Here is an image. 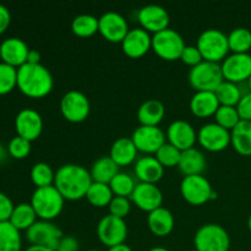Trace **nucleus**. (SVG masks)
<instances>
[{"label":"nucleus","mask_w":251,"mask_h":251,"mask_svg":"<svg viewBox=\"0 0 251 251\" xmlns=\"http://www.w3.org/2000/svg\"><path fill=\"white\" fill-rule=\"evenodd\" d=\"M91 174L85 167L75 163L63 164L55 172L54 186L68 201H76L86 198L91 184Z\"/></svg>","instance_id":"nucleus-1"},{"label":"nucleus","mask_w":251,"mask_h":251,"mask_svg":"<svg viewBox=\"0 0 251 251\" xmlns=\"http://www.w3.org/2000/svg\"><path fill=\"white\" fill-rule=\"evenodd\" d=\"M51 73L42 64H25L17 69V88L28 98H44L51 92Z\"/></svg>","instance_id":"nucleus-2"},{"label":"nucleus","mask_w":251,"mask_h":251,"mask_svg":"<svg viewBox=\"0 0 251 251\" xmlns=\"http://www.w3.org/2000/svg\"><path fill=\"white\" fill-rule=\"evenodd\" d=\"M36 212L37 217L42 221H53L59 217L64 208L65 199L54 185L46 188H36L29 202Z\"/></svg>","instance_id":"nucleus-3"},{"label":"nucleus","mask_w":251,"mask_h":251,"mask_svg":"<svg viewBox=\"0 0 251 251\" xmlns=\"http://www.w3.org/2000/svg\"><path fill=\"white\" fill-rule=\"evenodd\" d=\"M196 47L200 50L203 60L218 64L227 58L229 51L228 36L218 28L205 29L199 36Z\"/></svg>","instance_id":"nucleus-4"},{"label":"nucleus","mask_w":251,"mask_h":251,"mask_svg":"<svg viewBox=\"0 0 251 251\" xmlns=\"http://www.w3.org/2000/svg\"><path fill=\"white\" fill-rule=\"evenodd\" d=\"M188 80L196 92L199 91L215 92L218 86L225 81V77L220 64L203 60L201 64L190 69Z\"/></svg>","instance_id":"nucleus-5"},{"label":"nucleus","mask_w":251,"mask_h":251,"mask_svg":"<svg viewBox=\"0 0 251 251\" xmlns=\"http://www.w3.org/2000/svg\"><path fill=\"white\" fill-rule=\"evenodd\" d=\"M194 244L198 251H229L230 238L222 226L206 223L196 232Z\"/></svg>","instance_id":"nucleus-6"},{"label":"nucleus","mask_w":251,"mask_h":251,"mask_svg":"<svg viewBox=\"0 0 251 251\" xmlns=\"http://www.w3.org/2000/svg\"><path fill=\"white\" fill-rule=\"evenodd\" d=\"M185 42L176 29L167 28L152 36V49L159 58L167 61L180 59Z\"/></svg>","instance_id":"nucleus-7"},{"label":"nucleus","mask_w":251,"mask_h":251,"mask_svg":"<svg viewBox=\"0 0 251 251\" xmlns=\"http://www.w3.org/2000/svg\"><path fill=\"white\" fill-rule=\"evenodd\" d=\"M180 194L184 200L194 206H200L216 198L211 183L203 176H184L180 183Z\"/></svg>","instance_id":"nucleus-8"},{"label":"nucleus","mask_w":251,"mask_h":251,"mask_svg":"<svg viewBox=\"0 0 251 251\" xmlns=\"http://www.w3.org/2000/svg\"><path fill=\"white\" fill-rule=\"evenodd\" d=\"M60 112L70 123H82L88 118L91 112L90 100L85 93L77 90H70L61 97Z\"/></svg>","instance_id":"nucleus-9"},{"label":"nucleus","mask_w":251,"mask_h":251,"mask_svg":"<svg viewBox=\"0 0 251 251\" xmlns=\"http://www.w3.org/2000/svg\"><path fill=\"white\" fill-rule=\"evenodd\" d=\"M97 237L107 248L124 244L127 238V226L123 218L104 216L97 225Z\"/></svg>","instance_id":"nucleus-10"},{"label":"nucleus","mask_w":251,"mask_h":251,"mask_svg":"<svg viewBox=\"0 0 251 251\" xmlns=\"http://www.w3.org/2000/svg\"><path fill=\"white\" fill-rule=\"evenodd\" d=\"M64 237L63 232L50 221H37L31 228L26 230V239L31 245L49 248L55 250L59 242Z\"/></svg>","instance_id":"nucleus-11"},{"label":"nucleus","mask_w":251,"mask_h":251,"mask_svg":"<svg viewBox=\"0 0 251 251\" xmlns=\"http://www.w3.org/2000/svg\"><path fill=\"white\" fill-rule=\"evenodd\" d=\"M198 141L210 152H221L230 145V131L217 123H207L198 131Z\"/></svg>","instance_id":"nucleus-12"},{"label":"nucleus","mask_w":251,"mask_h":251,"mask_svg":"<svg viewBox=\"0 0 251 251\" xmlns=\"http://www.w3.org/2000/svg\"><path fill=\"white\" fill-rule=\"evenodd\" d=\"M222 74L226 81L239 83L251 76V55L249 53H232L222 61Z\"/></svg>","instance_id":"nucleus-13"},{"label":"nucleus","mask_w":251,"mask_h":251,"mask_svg":"<svg viewBox=\"0 0 251 251\" xmlns=\"http://www.w3.org/2000/svg\"><path fill=\"white\" fill-rule=\"evenodd\" d=\"M100 36L112 43H122L129 29L126 19L117 11H107L98 19Z\"/></svg>","instance_id":"nucleus-14"},{"label":"nucleus","mask_w":251,"mask_h":251,"mask_svg":"<svg viewBox=\"0 0 251 251\" xmlns=\"http://www.w3.org/2000/svg\"><path fill=\"white\" fill-rule=\"evenodd\" d=\"M166 134L161 127L146 125H140L131 135V140L137 151L147 154H156V152L166 144Z\"/></svg>","instance_id":"nucleus-15"},{"label":"nucleus","mask_w":251,"mask_h":251,"mask_svg":"<svg viewBox=\"0 0 251 251\" xmlns=\"http://www.w3.org/2000/svg\"><path fill=\"white\" fill-rule=\"evenodd\" d=\"M15 130L17 136H21L28 141H34L41 136L43 131V119L37 110L32 108H24L17 113L15 118Z\"/></svg>","instance_id":"nucleus-16"},{"label":"nucleus","mask_w":251,"mask_h":251,"mask_svg":"<svg viewBox=\"0 0 251 251\" xmlns=\"http://www.w3.org/2000/svg\"><path fill=\"white\" fill-rule=\"evenodd\" d=\"M137 20H139L141 28L147 31L149 33H158L163 29L169 28V14L163 6L156 4L145 5L137 12Z\"/></svg>","instance_id":"nucleus-17"},{"label":"nucleus","mask_w":251,"mask_h":251,"mask_svg":"<svg viewBox=\"0 0 251 251\" xmlns=\"http://www.w3.org/2000/svg\"><path fill=\"white\" fill-rule=\"evenodd\" d=\"M167 140L181 152L193 149L198 141V132L193 125L185 120H174L167 127Z\"/></svg>","instance_id":"nucleus-18"},{"label":"nucleus","mask_w":251,"mask_h":251,"mask_svg":"<svg viewBox=\"0 0 251 251\" xmlns=\"http://www.w3.org/2000/svg\"><path fill=\"white\" fill-rule=\"evenodd\" d=\"M130 199L140 210L149 213L162 207V203H163V194L156 184H136V188Z\"/></svg>","instance_id":"nucleus-19"},{"label":"nucleus","mask_w":251,"mask_h":251,"mask_svg":"<svg viewBox=\"0 0 251 251\" xmlns=\"http://www.w3.org/2000/svg\"><path fill=\"white\" fill-rule=\"evenodd\" d=\"M29 48L26 42L17 37H10L0 43V59L1 63L7 64L15 69L27 64Z\"/></svg>","instance_id":"nucleus-20"},{"label":"nucleus","mask_w":251,"mask_h":251,"mask_svg":"<svg viewBox=\"0 0 251 251\" xmlns=\"http://www.w3.org/2000/svg\"><path fill=\"white\" fill-rule=\"evenodd\" d=\"M120 44L125 55L131 59H139L152 49V36L144 28L137 27L130 29Z\"/></svg>","instance_id":"nucleus-21"},{"label":"nucleus","mask_w":251,"mask_h":251,"mask_svg":"<svg viewBox=\"0 0 251 251\" xmlns=\"http://www.w3.org/2000/svg\"><path fill=\"white\" fill-rule=\"evenodd\" d=\"M135 174L140 183L157 184L164 176V167L153 156L141 157L135 163Z\"/></svg>","instance_id":"nucleus-22"},{"label":"nucleus","mask_w":251,"mask_h":251,"mask_svg":"<svg viewBox=\"0 0 251 251\" xmlns=\"http://www.w3.org/2000/svg\"><path fill=\"white\" fill-rule=\"evenodd\" d=\"M220 105L215 92H206V91L195 92L189 103L191 113L198 118L212 117L216 114Z\"/></svg>","instance_id":"nucleus-23"},{"label":"nucleus","mask_w":251,"mask_h":251,"mask_svg":"<svg viewBox=\"0 0 251 251\" xmlns=\"http://www.w3.org/2000/svg\"><path fill=\"white\" fill-rule=\"evenodd\" d=\"M147 225H149L150 230L156 237H167L173 232L174 216L168 208L162 206V207L149 213Z\"/></svg>","instance_id":"nucleus-24"},{"label":"nucleus","mask_w":251,"mask_h":251,"mask_svg":"<svg viewBox=\"0 0 251 251\" xmlns=\"http://www.w3.org/2000/svg\"><path fill=\"white\" fill-rule=\"evenodd\" d=\"M206 164L207 162H206L205 154L200 150L193 147V149L181 152L178 168L184 174V176H202L206 169Z\"/></svg>","instance_id":"nucleus-25"},{"label":"nucleus","mask_w":251,"mask_h":251,"mask_svg":"<svg viewBox=\"0 0 251 251\" xmlns=\"http://www.w3.org/2000/svg\"><path fill=\"white\" fill-rule=\"evenodd\" d=\"M137 149L132 142L131 137H119L113 142L110 147L109 157L119 167L131 164L136 159Z\"/></svg>","instance_id":"nucleus-26"},{"label":"nucleus","mask_w":251,"mask_h":251,"mask_svg":"<svg viewBox=\"0 0 251 251\" xmlns=\"http://www.w3.org/2000/svg\"><path fill=\"white\" fill-rule=\"evenodd\" d=\"M166 115L164 104L158 100H147L137 109V120L141 125L158 126Z\"/></svg>","instance_id":"nucleus-27"},{"label":"nucleus","mask_w":251,"mask_h":251,"mask_svg":"<svg viewBox=\"0 0 251 251\" xmlns=\"http://www.w3.org/2000/svg\"><path fill=\"white\" fill-rule=\"evenodd\" d=\"M118 173H119V166L109 156H103L96 159L90 171L92 180L103 184H109Z\"/></svg>","instance_id":"nucleus-28"},{"label":"nucleus","mask_w":251,"mask_h":251,"mask_svg":"<svg viewBox=\"0 0 251 251\" xmlns=\"http://www.w3.org/2000/svg\"><path fill=\"white\" fill-rule=\"evenodd\" d=\"M230 144L242 156H251V122L240 120L230 131Z\"/></svg>","instance_id":"nucleus-29"},{"label":"nucleus","mask_w":251,"mask_h":251,"mask_svg":"<svg viewBox=\"0 0 251 251\" xmlns=\"http://www.w3.org/2000/svg\"><path fill=\"white\" fill-rule=\"evenodd\" d=\"M37 218L38 217H37L31 203L22 202L15 205L9 222L21 232V230H27L28 228H31L37 222Z\"/></svg>","instance_id":"nucleus-30"},{"label":"nucleus","mask_w":251,"mask_h":251,"mask_svg":"<svg viewBox=\"0 0 251 251\" xmlns=\"http://www.w3.org/2000/svg\"><path fill=\"white\" fill-rule=\"evenodd\" d=\"M22 239L20 230L10 222H0V251H21Z\"/></svg>","instance_id":"nucleus-31"},{"label":"nucleus","mask_w":251,"mask_h":251,"mask_svg":"<svg viewBox=\"0 0 251 251\" xmlns=\"http://www.w3.org/2000/svg\"><path fill=\"white\" fill-rule=\"evenodd\" d=\"M100 28V24H98V19L93 15L90 14H81L74 17L73 22H71V31L75 36L82 37V38H87V37H92L96 34Z\"/></svg>","instance_id":"nucleus-32"},{"label":"nucleus","mask_w":251,"mask_h":251,"mask_svg":"<svg viewBox=\"0 0 251 251\" xmlns=\"http://www.w3.org/2000/svg\"><path fill=\"white\" fill-rule=\"evenodd\" d=\"M113 198H114V194H113L109 184L96 183V181H93L91 184L90 189H88L87 194H86L87 201L91 205L95 206V207H105V206H109Z\"/></svg>","instance_id":"nucleus-33"},{"label":"nucleus","mask_w":251,"mask_h":251,"mask_svg":"<svg viewBox=\"0 0 251 251\" xmlns=\"http://www.w3.org/2000/svg\"><path fill=\"white\" fill-rule=\"evenodd\" d=\"M215 95L221 105H228V107H237L243 97L242 91L239 90L237 83L226 80L218 86L217 90L215 91Z\"/></svg>","instance_id":"nucleus-34"},{"label":"nucleus","mask_w":251,"mask_h":251,"mask_svg":"<svg viewBox=\"0 0 251 251\" xmlns=\"http://www.w3.org/2000/svg\"><path fill=\"white\" fill-rule=\"evenodd\" d=\"M229 50L233 53H249L251 49V31L245 27L234 28L228 34Z\"/></svg>","instance_id":"nucleus-35"},{"label":"nucleus","mask_w":251,"mask_h":251,"mask_svg":"<svg viewBox=\"0 0 251 251\" xmlns=\"http://www.w3.org/2000/svg\"><path fill=\"white\" fill-rule=\"evenodd\" d=\"M109 186L112 189L114 196L131 198L132 193H134L135 188H136V183H135V179L130 174L124 173V172H119L112 179V181L109 183Z\"/></svg>","instance_id":"nucleus-36"},{"label":"nucleus","mask_w":251,"mask_h":251,"mask_svg":"<svg viewBox=\"0 0 251 251\" xmlns=\"http://www.w3.org/2000/svg\"><path fill=\"white\" fill-rule=\"evenodd\" d=\"M31 180L37 188H46V186L54 185L55 172H53L51 167L44 162H38L31 169Z\"/></svg>","instance_id":"nucleus-37"},{"label":"nucleus","mask_w":251,"mask_h":251,"mask_svg":"<svg viewBox=\"0 0 251 251\" xmlns=\"http://www.w3.org/2000/svg\"><path fill=\"white\" fill-rule=\"evenodd\" d=\"M215 119L220 126L232 131L242 119L239 117L237 107H228V105H220L215 114Z\"/></svg>","instance_id":"nucleus-38"},{"label":"nucleus","mask_w":251,"mask_h":251,"mask_svg":"<svg viewBox=\"0 0 251 251\" xmlns=\"http://www.w3.org/2000/svg\"><path fill=\"white\" fill-rule=\"evenodd\" d=\"M154 157L158 159V162L164 168H172V167H178L181 157V151L172 144H169V142H166L156 152V156Z\"/></svg>","instance_id":"nucleus-39"},{"label":"nucleus","mask_w":251,"mask_h":251,"mask_svg":"<svg viewBox=\"0 0 251 251\" xmlns=\"http://www.w3.org/2000/svg\"><path fill=\"white\" fill-rule=\"evenodd\" d=\"M17 87V69L0 63V96L12 92Z\"/></svg>","instance_id":"nucleus-40"},{"label":"nucleus","mask_w":251,"mask_h":251,"mask_svg":"<svg viewBox=\"0 0 251 251\" xmlns=\"http://www.w3.org/2000/svg\"><path fill=\"white\" fill-rule=\"evenodd\" d=\"M7 152L15 159H25L31 152V141L21 136H15L7 145Z\"/></svg>","instance_id":"nucleus-41"},{"label":"nucleus","mask_w":251,"mask_h":251,"mask_svg":"<svg viewBox=\"0 0 251 251\" xmlns=\"http://www.w3.org/2000/svg\"><path fill=\"white\" fill-rule=\"evenodd\" d=\"M109 215L115 216L124 220L129 215L131 210V202L129 198H123V196H114L109 203Z\"/></svg>","instance_id":"nucleus-42"},{"label":"nucleus","mask_w":251,"mask_h":251,"mask_svg":"<svg viewBox=\"0 0 251 251\" xmlns=\"http://www.w3.org/2000/svg\"><path fill=\"white\" fill-rule=\"evenodd\" d=\"M180 60L183 61L185 65L194 68V66L199 65L203 61L202 55H201L200 50L196 46H185L183 49V53L180 55Z\"/></svg>","instance_id":"nucleus-43"},{"label":"nucleus","mask_w":251,"mask_h":251,"mask_svg":"<svg viewBox=\"0 0 251 251\" xmlns=\"http://www.w3.org/2000/svg\"><path fill=\"white\" fill-rule=\"evenodd\" d=\"M14 207L15 205L11 199L0 191V222H9Z\"/></svg>","instance_id":"nucleus-44"},{"label":"nucleus","mask_w":251,"mask_h":251,"mask_svg":"<svg viewBox=\"0 0 251 251\" xmlns=\"http://www.w3.org/2000/svg\"><path fill=\"white\" fill-rule=\"evenodd\" d=\"M237 110L242 120L251 122V92L243 95L237 105Z\"/></svg>","instance_id":"nucleus-45"},{"label":"nucleus","mask_w":251,"mask_h":251,"mask_svg":"<svg viewBox=\"0 0 251 251\" xmlns=\"http://www.w3.org/2000/svg\"><path fill=\"white\" fill-rule=\"evenodd\" d=\"M78 240L71 235H64L59 242L55 251H78Z\"/></svg>","instance_id":"nucleus-46"},{"label":"nucleus","mask_w":251,"mask_h":251,"mask_svg":"<svg viewBox=\"0 0 251 251\" xmlns=\"http://www.w3.org/2000/svg\"><path fill=\"white\" fill-rule=\"evenodd\" d=\"M10 22H11V14H10L9 9L0 4V34H2L9 28Z\"/></svg>","instance_id":"nucleus-47"},{"label":"nucleus","mask_w":251,"mask_h":251,"mask_svg":"<svg viewBox=\"0 0 251 251\" xmlns=\"http://www.w3.org/2000/svg\"><path fill=\"white\" fill-rule=\"evenodd\" d=\"M27 64H41V53L36 49H29Z\"/></svg>","instance_id":"nucleus-48"},{"label":"nucleus","mask_w":251,"mask_h":251,"mask_svg":"<svg viewBox=\"0 0 251 251\" xmlns=\"http://www.w3.org/2000/svg\"><path fill=\"white\" fill-rule=\"evenodd\" d=\"M107 251H132V249L129 247V245H126V244H125V243H124V244L115 245V247L108 248Z\"/></svg>","instance_id":"nucleus-49"},{"label":"nucleus","mask_w":251,"mask_h":251,"mask_svg":"<svg viewBox=\"0 0 251 251\" xmlns=\"http://www.w3.org/2000/svg\"><path fill=\"white\" fill-rule=\"evenodd\" d=\"M25 251H55L53 249H49V248L44 247H38V245H29Z\"/></svg>","instance_id":"nucleus-50"},{"label":"nucleus","mask_w":251,"mask_h":251,"mask_svg":"<svg viewBox=\"0 0 251 251\" xmlns=\"http://www.w3.org/2000/svg\"><path fill=\"white\" fill-rule=\"evenodd\" d=\"M7 154H9V152H7V149H4V146H2L1 142H0V163H1V162H4L5 159H6Z\"/></svg>","instance_id":"nucleus-51"},{"label":"nucleus","mask_w":251,"mask_h":251,"mask_svg":"<svg viewBox=\"0 0 251 251\" xmlns=\"http://www.w3.org/2000/svg\"><path fill=\"white\" fill-rule=\"evenodd\" d=\"M149 251H171V250H168L167 248H163V247H154V248H151Z\"/></svg>","instance_id":"nucleus-52"},{"label":"nucleus","mask_w":251,"mask_h":251,"mask_svg":"<svg viewBox=\"0 0 251 251\" xmlns=\"http://www.w3.org/2000/svg\"><path fill=\"white\" fill-rule=\"evenodd\" d=\"M248 228H249V230L251 232V213H250L249 218H248Z\"/></svg>","instance_id":"nucleus-53"},{"label":"nucleus","mask_w":251,"mask_h":251,"mask_svg":"<svg viewBox=\"0 0 251 251\" xmlns=\"http://www.w3.org/2000/svg\"><path fill=\"white\" fill-rule=\"evenodd\" d=\"M248 86H249V90H250V92H251V76L249 77V80H248Z\"/></svg>","instance_id":"nucleus-54"},{"label":"nucleus","mask_w":251,"mask_h":251,"mask_svg":"<svg viewBox=\"0 0 251 251\" xmlns=\"http://www.w3.org/2000/svg\"><path fill=\"white\" fill-rule=\"evenodd\" d=\"M88 251H98V250H88Z\"/></svg>","instance_id":"nucleus-55"},{"label":"nucleus","mask_w":251,"mask_h":251,"mask_svg":"<svg viewBox=\"0 0 251 251\" xmlns=\"http://www.w3.org/2000/svg\"><path fill=\"white\" fill-rule=\"evenodd\" d=\"M191 251H198V250H191Z\"/></svg>","instance_id":"nucleus-56"}]
</instances>
